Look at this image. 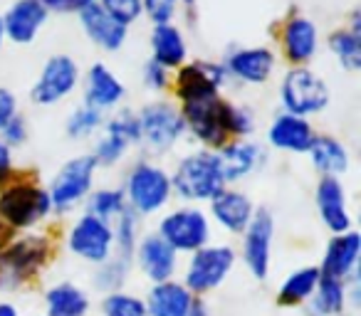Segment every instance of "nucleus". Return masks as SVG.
<instances>
[{"instance_id":"e433bc0d","label":"nucleus","mask_w":361,"mask_h":316,"mask_svg":"<svg viewBox=\"0 0 361 316\" xmlns=\"http://www.w3.org/2000/svg\"><path fill=\"white\" fill-rule=\"evenodd\" d=\"M104 121H106V114H102V111L92 109V106H87V104H80L77 109H72L70 116H67L65 131L70 139L82 141V139H90V136L99 134Z\"/></svg>"},{"instance_id":"7ed1b4c3","label":"nucleus","mask_w":361,"mask_h":316,"mask_svg":"<svg viewBox=\"0 0 361 316\" xmlns=\"http://www.w3.org/2000/svg\"><path fill=\"white\" fill-rule=\"evenodd\" d=\"M124 198L126 208L144 220V217L159 215L166 210L171 201H173V191H171V173L164 166L141 158L129 168L124 178Z\"/></svg>"},{"instance_id":"1a4fd4ad","label":"nucleus","mask_w":361,"mask_h":316,"mask_svg":"<svg viewBox=\"0 0 361 316\" xmlns=\"http://www.w3.org/2000/svg\"><path fill=\"white\" fill-rule=\"evenodd\" d=\"M47 255H50L47 235L27 232V235L13 240L6 250H0V289L11 291L25 284L47 262Z\"/></svg>"},{"instance_id":"c756f323","label":"nucleus","mask_w":361,"mask_h":316,"mask_svg":"<svg viewBox=\"0 0 361 316\" xmlns=\"http://www.w3.org/2000/svg\"><path fill=\"white\" fill-rule=\"evenodd\" d=\"M319 267L317 265H305L292 270L285 277V282L277 289V304L285 306V309H295V306L310 304L312 294L317 289V282H319Z\"/></svg>"},{"instance_id":"3c124183","label":"nucleus","mask_w":361,"mask_h":316,"mask_svg":"<svg viewBox=\"0 0 361 316\" xmlns=\"http://www.w3.org/2000/svg\"><path fill=\"white\" fill-rule=\"evenodd\" d=\"M42 316H45V314H42Z\"/></svg>"},{"instance_id":"79ce46f5","label":"nucleus","mask_w":361,"mask_h":316,"mask_svg":"<svg viewBox=\"0 0 361 316\" xmlns=\"http://www.w3.org/2000/svg\"><path fill=\"white\" fill-rule=\"evenodd\" d=\"M171 75H173V72H169L166 67L149 60L144 65V70H141V82H144L146 89L154 91V94H164V91L171 89Z\"/></svg>"},{"instance_id":"de8ad7c7","label":"nucleus","mask_w":361,"mask_h":316,"mask_svg":"<svg viewBox=\"0 0 361 316\" xmlns=\"http://www.w3.org/2000/svg\"><path fill=\"white\" fill-rule=\"evenodd\" d=\"M188 316H208V304H206V299H203V296H196V299H193Z\"/></svg>"},{"instance_id":"dca6fc26","label":"nucleus","mask_w":361,"mask_h":316,"mask_svg":"<svg viewBox=\"0 0 361 316\" xmlns=\"http://www.w3.org/2000/svg\"><path fill=\"white\" fill-rule=\"evenodd\" d=\"M314 206L322 225L331 235L354 230V215L349 210V193H346V186L341 178L319 176V181L314 186Z\"/></svg>"},{"instance_id":"20e7f679","label":"nucleus","mask_w":361,"mask_h":316,"mask_svg":"<svg viewBox=\"0 0 361 316\" xmlns=\"http://www.w3.org/2000/svg\"><path fill=\"white\" fill-rule=\"evenodd\" d=\"M156 235L176 252V255H193L206 247L213 237V222L201 206H178L166 210L156 222Z\"/></svg>"},{"instance_id":"a211bd4d","label":"nucleus","mask_w":361,"mask_h":316,"mask_svg":"<svg viewBox=\"0 0 361 316\" xmlns=\"http://www.w3.org/2000/svg\"><path fill=\"white\" fill-rule=\"evenodd\" d=\"M216 153L218 171L223 176L226 186H238L243 178H247L250 173H255L257 168L265 163V148L252 139H235L223 144Z\"/></svg>"},{"instance_id":"a18cd8bd","label":"nucleus","mask_w":361,"mask_h":316,"mask_svg":"<svg viewBox=\"0 0 361 316\" xmlns=\"http://www.w3.org/2000/svg\"><path fill=\"white\" fill-rule=\"evenodd\" d=\"M16 173V156H13V148L0 141V186H6L8 181Z\"/></svg>"},{"instance_id":"c85d7f7f","label":"nucleus","mask_w":361,"mask_h":316,"mask_svg":"<svg viewBox=\"0 0 361 316\" xmlns=\"http://www.w3.org/2000/svg\"><path fill=\"white\" fill-rule=\"evenodd\" d=\"M90 294L72 282H57L45 289V316H90Z\"/></svg>"},{"instance_id":"f704fd0d","label":"nucleus","mask_w":361,"mask_h":316,"mask_svg":"<svg viewBox=\"0 0 361 316\" xmlns=\"http://www.w3.org/2000/svg\"><path fill=\"white\" fill-rule=\"evenodd\" d=\"M129 148H131L129 141L102 126V131L97 134L94 148H92V158H94L99 168H114L116 163L124 161V156L129 153Z\"/></svg>"},{"instance_id":"423d86ee","label":"nucleus","mask_w":361,"mask_h":316,"mask_svg":"<svg viewBox=\"0 0 361 316\" xmlns=\"http://www.w3.org/2000/svg\"><path fill=\"white\" fill-rule=\"evenodd\" d=\"M136 121H139L141 144L151 153H169L186 136V124L173 99L146 101L141 109H136Z\"/></svg>"},{"instance_id":"9b49d317","label":"nucleus","mask_w":361,"mask_h":316,"mask_svg":"<svg viewBox=\"0 0 361 316\" xmlns=\"http://www.w3.org/2000/svg\"><path fill=\"white\" fill-rule=\"evenodd\" d=\"M231 77H228L223 62L216 60H193L186 62L183 67L171 75V91H173V101L198 99V96H213L223 94L231 87Z\"/></svg>"},{"instance_id":"c9c22d12","label":"nucleus","mask_w":361,"mask_h":316,"mask_svg":"<svg viewBox=\"0 0 361 316\" xmlns=\"http://www.w3.org/2000/svg\"><path fill=\"white\" fill-rule=\"evenodd\" d=\"M129 272H131V260H124V257L114 255L111 260H106L104 265L97 267L92 284H94V289L102 291V294L121 291V286H124L126 279H129Z\"/></svg>"},{"instance_id":"58836bf2","label":"nucleus","mask_w":361,"mask_h":316,"mask_svg":"<svg viewBox=\"0 0 361 316\" xmlns=\"http://www.w3.org/2000/svg\"><path fill=\"white\" fill-rule=\"evenodd\" d=\"M99 311H102V316H149L144 296L129 294V291H124V289L102 296Z\"/></svg>"},{"instance_id":"c03bdc74","label":"nucleus","mask_w":361,"mask_h":316,"mask_svg":"<svg viewBox=\"0 0 361 316\" xmlns=\"http://www.w3.org/2000/svg\"><path fill=\"white\" fill-rule=\"evenodd\" d=\"M18 111H20L18 109V96L13 94L11 89H6V87H0V129H3Z\"/></svg>"},{"instance_id":"6ab92c4d","label":"nucleus","mask_w":361,"mask_h":316,"mask_svg":"<svg viewBox=\"0 0 361 316\" xmlns=\"http://www.w3.org/2000/svg\"><path fill=\"white\" fill-rule=\"evenodd\" d=\"M255 203L247 193L238 191L235 186H226L211 203H208V217L228 235L240 237L255 215Z\"/></svg>"},{"instance_id":"6e6552de","label":"nucleus","mask_w":361,"mask_h":316,"mask_svg":"<svg viewBox=\"0 0 361 316\" xmlns=\"http://www.w3.org/2000/svg\"><path fill=\"white\" fill-rule=\"evenodd\" d=\"M235 262H238V252L233 245L208 242L206 247H201V250H196L188 257L186 272H183V286L193 296L211 294V291H216L231 277Z\"/></svg>"},{"instance_id":"f257e3e1","label":"nucleus","mask_w":361,"mask_h":316,"mask_svg":"<svg viewBox=\"0 0 361 316\" xmlns=\"http://www.w3.org/2000/svg\"><path fill=\"white\" fill-rule=\"evenodd\" d=\"M223 188L226 183L218 171L216 153L208 148L186 153L171 171V191L183 206H208Z\"/></svg>"},{"instance_id":"b1692460","label":"nucleus","mask_w":361,"mask_h":316,"mask_svg":"<svg viewBox=\"0 0 361 316\" xmlns=\"http://www.w3.org/2000/svg\"><path fill=\"white\" fill-rule=\"evenodd\" d=\"M124 96H126V87L121 84V80L104 62H94L85 72V101L82 104L106 114V111L119 109Z\"/></svg>"},{"instance_id":"5701e85b","label":"nucleus","mask_w":361,"mask_h":316,"mask_svg":"<svg viewBox=\"0 0 361 316\" xmlns=\"http://www.w3.org/2000/svg\"><path fill=\"white\" fill-rule=\"evenodd\" d=\"M75 15H77V20H80L82 32H85V35L90 37L92 45L99 47V50L116 52L126 45V40H129V27L116 23L114 18H111L109 13L102 11L97 3L85 6L82 11H77Z\"/></svg>"},{"instance_id":"8fccbe9b","label":"nucleus","mask_w":361,"mask_h":316,"mask_svg":"<svg viewBox=\"0 0 361 316\" xmlns=\"http://www.w3.org/2000/svg\"><path fill=\"white\" fill-rule=\"evenodd\" d=\"M3 42H6V30H3V20H0V47H3Z\"/></svg>"},{"instance_id":"0eeeda50","label":"nucleus","mask_w":361,"mask_h":316,"mask_svg":"<svg viewBox=\"0 0 361 316\" xmlns=\"http://www.w3.org/2000/svg\"><path fill=\"white\" fill-rule=\"evenodd\" d=\"M329 84L310 67H290L280 82V104L287 114L310 119L329 106Z\"/></svg>"},{"instance_id":"473e14b6","label":"nucleus","mask_w":361,"mask_h":316,"mask_svg":"<svg viewBox=\"0 0 361 316\" xmlns=\"http://www.w3.org/2000/svg\"><path fill=\"white\" fill-rule=\"evenodd\" d=\"M85 203H87L85 213H90V215L99 217V220H104V222H114L116 217L126 210L124 191H121V188H114V186L94 188Z\"/></svg>"},{"instance_id":"39448f33","label":"nucleus","mask_w":361,"mask_h":316,"mask_svg":"<svg viewBox=\"0 0 361 316\" xmlns=\"http://www.w3.org/2000/svg\"><path fill=\"white\" fill-rule=\"evenodd\" d=\"M97 171H99V166L92 158V153H80L62 163L55 176H52L50 188H47L52 213L55 215H67L75 208H80L90 198V193L94 191Z\"/></svg>"},{"instance_id":"72a5a7b5","label":"nucleus","mask_w":361,"mask_h":316,"mask_svg":"<svg viewBox=\"0 0 361 316\" xmlns=\"http://www.w3.org/2000/svg\"><path fill=\"white\" fill-rule=\"evenodd\" d=\"M111 230H114V255L124 257V260H131L136 250V242H139V237H141V217L126 208V210L111 222Z\"/></svg>"},{"instance_id":"f8f14e48","label":"nucleus","mask_w":361,"mask_h":316,"mask_svg":"<svg viewBox=\"0 0 361 316\" xmlns=\"http://www.w3.org/2000/svg\"><path fill=\"white\" fill-rule=\"evenodd\" d=\"M67 250L77 260L87 265H104L106 260L114 257V230L111 222H104L99 217L82 213L67 230Z\"/></svg>"},{"instance_id":"f3484780","label":"nucleus","mask_w":361,"mask_h":316,"mask_svg":"<svg viewBox=\"0 0 361 316\" xmlns=\"http://www.w3.org/2000/svg\"><path fill=\"white\" fill-rule=\"evenodd\" d=\"M280 47L290 67H310L319 52V27L310 15L295 13L280 25Z\"/></svg>"},{"instance_id":"393cba45","label":"nucleus","mask_w":361,"mask_h":316,"mask_svg":"<svg viewBox=\"0 0 361 316\" xmlns=\"http://www.w3.org/2000/svg\"><path fill=\"white\" fill-rule=\"evenodd\" d=\"M317 131L310 119L280 111L267 126V144L282 153H307Z\"/></svg>"},{"instance_id":"4be33fe9","label":"nucleus","mask_w":361,"mask_h":316,"mask_svg":"<svg viewBox=\"0 0 361 316\" xmlns=\"http://www.w3.org/2000/svg\"><path fill=\"white\" fill-rule=\"evenodd\" d=\"M359 257H361V235L356 230L334 235L324 247V255L319 262V272L324 277L349 282L359 274Z\"/></svg>"},{"instance_id":"9d476101","label":"nucleus","mask_w":361,"mask_h":316,"mask_svg":"<svg viewBox=\"0 0 361 316\" xmlns=\"http://www.w3.org/2000/svg\"><path fill=\"white\" fill-rule=\"evenodd\" d=\"M183 124H186V134L193 136L201 148L218 151L223 144H228L226 126H223V111H226V96L213 94V96H198V99H188L178 104Z\"/></svg>"},{"instance_id":"2f4dec72","label":"nucleus","mask_w":361,"mask_h":316,"mask_svg":"<svg viewBox=\"0 0 361 316\" xmlns=\"http://www.w3.org/2000/svg\"><path fill=\"white\" fill-rule=\"evenodd\" d=\"M326 47L344 72L361 70V35L349 27H336L326 35Z\"/></svg>"},{"instance_id":"bb28decb","label":"nucleus","mask_w":361,"mask_h":316,"mask_svg":"<svg viewBox=\"0 0 361 316\" xmlns=\"http://www.w3.org/2000/svg\"><path fill=\"white\" fill-rule=\"evenodd\" d=\"M310 161L319 176L341 178L349 173L351 168V153L336 136L329 134H317L310 146Z\"/></svg>"},{"instance_id":"4468645a","label":"nucleus","mask_w":361,"mask_h":316,"mask_svg":"<svg viewBox=\"0 0 361 316\" xmlns=\"http://www.w3.org/2000/svg\"><path fill=\"white\" fill-rule=\"evenodd\" d=\"M243 265L255 279H267L272 270V242H275V217L267 208H255L250 225L243 232Z\"/></svg>"},{"instance_id":"a19ab883","label":"nucleus","mask_w":361,"mask_h":316,"mask_svg":"<svg viewBox=\"0 0 361 316\" xmlns=\"http://www.w3.org/2000/svg\"><path fill=\"white\" fill-rule=\"evenodd\" d=\"M141 8L151 25H169L180 11V0H141Z\"/></svg>"},{"instance_id":"4c0bfd02","label":"nucleus","mask_w":361,"mask_h":316,"mask_svg":"<svg viewBox=\"0 0 361 316\" xmlns=\"http://www.w3.org/2000/svg\"><path fill=\"white\" fill-rule=\"evenodd\" d=\"M223 126L231 141L235 139H250L255 134V111L247 104H235L226 99V111H223Z\"/></svg>"},{"instance_id":"f03ea898","label":"nucleus","mask_w":361,"mask_h":316,"mask_svg":"<svg viewBox=\"0 0 361 316\" xmlns=\"http://www.w3.org/2000/svg\"><path fill=\"white\" fill-rule=\"evenodd\" d=\"M52 203L47 188L30 178H18L0 186V222L13 232H27L40 222L50 220Z\"/></svg>"},{"instance_id":"37998d69","label":"nucleus","mask_w":361,"mask_h":316,"mask_svg":"<svg viewBox=\"0 0 361 316\" xmlns=\"http://www.w3.org/2000/svg\"><path fill=\"white\" fill-rule=\"evenodd\" d=\"M27 139H30V126H27L25 116L18 111V114L0 129V141L6 146H11V148H18V146H25Z\"/></svg>"},{"instance_id":"ea45409f","label":"nucleus","mask_w":361,"mask_h":316,"mask_svg":"<svg viewBox=\"0 0 361 316\" xmlns=\"http://www.w3.org/2000/svg\"><path fill=\"white\" fill-rule=\"evenodd\" d=\"M94 3L104 13H109L116 23H121V25H126V27L139 23L141 15H144L141 0H94Z\"/></svg>"},{"instance_id":"ddd939ff","label":"nucleus","mask_w":361,"mask_h":316,"mask_svg":"<svg viewBox=\"0 0 361 316\" xmlns=\"http://www.w3.org/2000/svg\"><path fill=\"white\" fill-rule=\"evenodd\" d=\"M82 82L80 65L70 55H52L42 65L35 84L30 89V101L35 106H57L77 91Z\"/></svg>"},{"instance_id":"aec40b11","label":"nucleus","mask_w":361,"mask_h":316,"mask_svg":"<svg viewBox=\"0 0 361 316\" xmlns=\"http://www.w3.org/2000/svg\"><path fill=\"white\" fill-rule=\"evenodd\" d=\"M6 40L13 45H30L50 20V11L40 0H13L8 11L0 15Z\"/></svg>"},{"instance_id":"cd10ccee","label":"nucleus","mask_w":361,"mask_h":316,"mask_svg":"<svg viewBox=\"0 0 361 316\" xmlns=\"http://www.w3.org/2000/svg\"><path fill=\"white\" fill-rule=\"evenodd\" d=\"M196 296L183 286V282L169 279L161 284H151L144 304L149 316H188Z\"/></svg>"},{"instance_id":"2eb2a0df","label":"nucleus","mask_w":361,"mask_h":316,"mask_svg":"<svg viewBox=\"0 0 361 316\" xmlns=\"http://www.w3.org/2000/svg\"><path fill=\"white\" fill-rule=\"evenodd\" d=\"M231 82L243 87H260L267 84L275 75L277 55L265 45L255 47H235L226 55L223 60Z\"/></svg>"},{"instance_id":"7c9ffc66","label":"nucleus","mask_w":361,"mask_h":316,"mask_svg":"<svg viewBox=\"0 0 361 316\" xmlns=\"http://www.w3.org/2000/svg\"><path fill=\"white\" fill-rule=\"evenodd\" d=\"M307 306H310L312 316H344L346 309H349V299H346V282L322 274L319 282H317L314 294H312V299Z\"/></svg>"},{"instance_id":"09e8293b","label":"nucleus","mask_w":361,"mask_h":316,"mask_svg":"<svg viewBox=\"0 0 361 316\" xmlns=\"http://www.w3.org/2000/svg\"><path fill=\"white\" fill-rule=\"evenodd\" d=\"M0 316H20V309H18L13 301H0Z\"/></svg>"},{"instance_id":"a878e982","label":"nucleus","mask_w":361,"mask_h":316,"mask_svg":"<svg viewBox=\"0 0 361 316\" xmlns=\"http://www.w3.org/2000/svg\"><path fill=\"white\" fill-rule=\"evenodd\" d=\"M151 60L156 65L166 67L169 72H176L188 62L186 32L180 30L176 23L151 27Z\"/></svg>"},{"instance_id":"412c9836","label":"nucleus","mask_w":361,"mask_h":316,"mask_svg":"<svg viewBox=\"0 0 361 316\" xmlns=\"http://www.w3.org/2000/svg\"><path fill=\"white\" fill-rule=\"evenodd\" d=\"M131 262L139 267V272L151 284L173 279L176 272H178V255L156 232H146V235L139 237Z\"/></svg>"},{"instance_id":"49530a36","label":"nucleus","mask_w":361,"mask_h":316,"mask_svg":"<svg viewBox=\"0 0 361 316\" xmlns=\"http://www.w3.org/2000/svg\"><path fill=\"white\" fill-rule=\"evenodd\" d=\"M50 13H77L94 0H40Z\"/></svg>"}]
</instances>
